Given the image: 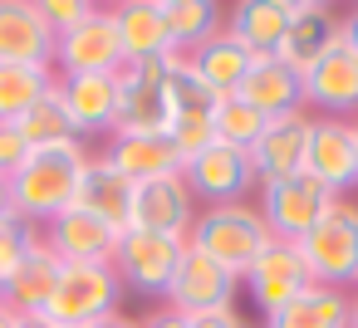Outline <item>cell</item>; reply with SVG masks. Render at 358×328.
<instances>
[{
    "label": "cell",
    "instance_id": "obj_1",
    "mask_svg": "<svg viewBox=\"0 0 358 328\" xmlns=\"http://www.w3.org/2000/svg\"><path fill=\"white\" fill-rule=\"evenodd\" d=\"M89 142H64V147H45L30 152L25 167L10 177V196H15V216L30 225H50L64 211L79 206V177L89 167Z\"/></svg>",
    "mask_w": 358,
    "mask_h": 328
},
{
    "label": "cell",
    "instance_id": "obj_2",
    "mask_svg": "<svg viewBox=\"0 0 358 328\" xmlns=\"http://www.w3.org/2000/svg\"><path fill=\"white\" fill-rule=\"evenodd\" d=\"M275 235L265 230L255 201H231V206H201L192 230H187V245L201 250L206 260H216L221 269H231L236 279L255 264V255L270 245Z\"/></svg>",
    "mask_w": 358,
    "mask_h": 328
},
{
    "label": "cell",
    "instance_id": "obj_3",
    "mask_svg": "<svg viewBox=\"0 0 358 328\" xmlns=\"http://www.w3.org/2000/svg\"><path fill=\"white\" fill-rule=\"evenodd\" d=\"M123 294L128 289L113 274V264H64L59 284L45 304V318L55 328H94L123 308Z\"/></svg>",
    "mask_w": 358,
    "mask_h": 328
},
{
    "label": "cell",
    "instance_id": "obj_4",
    "mask_svg": "<svg viewBox=\"0 0 358 328\" xmlns=\"http://www.w3.org/2000/svg\"><path fill=\"white\" fill-rule=\"evenodd\" d=\"M294 245H299L314 284H334V289L358 284V201L334 196V206L319 216V225Z\"/></svg>",
    "mask_w": 358,
    "mask_h": 328
},
{
    "label": "cell",
    "instance_id": "obj_5",
    "mask_svg": "<svg viewBox=\"0 0 358 328\" xmlns=\"http://www.w3.org/2000/svg\"><path fill=\"white\" fill-rule=\"evenodd\" d=\"M329 206H334V191L309 172H294V177L255 186V211H260V221H265V230L275 240H304Z\"/></svg>",
    "mask_w": 358,
    "mask_h": 328
},
{
    "label": "cell",
    "instance_id": "obj_6",
    "mask_svg": "<svg viewBox=\"0 0 358 328\" xmlns=\"http://www.w3.org/2000/svg\"><path fill=\"white\" fill-rule=\"evenodd\" d=\"M167 59H143L118 69V128L113 133H167L172 128V98H167Z\"/></svg>",
    "mask_w": 358,
    "mask_h": 328
},
{
    "label": "cell",
    "instance_id": "obj_7",
    "mask_svg": "<svg viewBox=\"0 0 358 328\" xmlns=\"http://www.w3.org/2000/svg\"><path fill=\"white\" fill-rule=\"evenodd\" d=\"M118 69H123V45H118L113 6H94L89 20H79L69 35L55 40V74H118Z\"/></svg>",
    "mask_w": 358,
    "mask_h": 328
},
{
    "label": "cell",
    "instance_id": "obj_8",
    "mask_svg": "<svg viewBox=\"0 0 358 328\" xmlns=\"http://www.w3.org/2000/svg\"><path fill=\"white\" fill-rule=\"evenodd\" d=\"M182 181L196 196V206H231V201H250V191L260 186L250 172V157L236 147L211 142L206 152L182 162Z\"/></svg>",
    "mask_w": 358,
    "mask_h": 328
},
{
    "label": "cell",
    "instance_id": "obj_9",
    "mask_svg": "<svg viewBox=\"0 0 358 328\" xmlns=\"http://www.w3.org/2000/svg\"><path fill=\"white\" fill-rule=\"evenodd\" d=\"M236 294H241V279L231 269H221L216 260H206L201 250L187 245L162 299H167V308L196 318V313H211V308H236Z\"/></svg>",
    "mask_w": 358,
    "mask_h": 328
},
{
    "label": "cell",
    "instance_id": "obj_10",
    "mask_svg": "<svg viewBox=\"0 0 358 328\" xmlns=\"http://www.w3.org/2000/svg\"><path fill=\"white\" fill-rule=\"evenodd\" d=\"M187 240L177 235H148V230H123L118 235V255H113V274L123 279V289H143V294H167L177 260H182Z\"/></svg>",
    "mask_w": 358,
    "mask_h": 328
},
{
    "label": "cell",
    "instance_id": "obj_11",
    "mask_svg": "<svg viewBox=\"0 0 358 328\" xmlns=\"http://www.w3.org/2000/svg\"><path fill=\"white\" fill-rule=\"evenodd\" d=\"M241 284H245L250 304H255L260 318H265V313H275L280 304H289L294 294H304V289L314 284V274H309V264H304V255H299L294 240H270V245L255 255V264L241 274Z\"/></svg>",
    "mask_w": 358,
    "mask_h": 328
},
{
    "label": "cell",
    "instance_id": "obj_12",
    "mask_svg": "<svg viewBox=\"0 0 358 328\" xmlns=\"http://www.w3.org/2000/svg\"><path fill=\"white\" fill-rule=\"evenodd\" d=\"M55 89L64 98V113L79 133V142L94 147V137H113L118 128V74H55Z\"/></svg>",
    "mask_w": 358,
    "mask_h": 328
},
{
    "label": "cell",
    "instance_id": "obj_13",
    "mask_svg": "<svg viewBox=\"0 0 358 328\" xmlns=\"http://www.w3.org/2000/svg\"><path fill=\"white\" fill-rule=\"evenodd\" d=\"M338 15L343 10H334L329 0H289V25L275 59L289 64L294 74H309L329 50H338Z\"/></svg>",
    "mask_w": 358,
    "mask_h": 328
},
{
    "label": "cell",
    "instance_id": "obj_14",
    "mask_svg": "<svg viewBox=\"0 0 358 328\" xmlns=\"http://www.w3.org/2000/svg\"><path fill=\"white\" fill-rule=\"evenodd\" d=\"M196 211H201V206H196V196L187 191L182 172H172V177H152V181H138V186H133V221H128V230L177 235V240H187Z\"/></svg>",
    "mask_w": 358,
    "mask_h": 328
},
{
    "label": "cell",
    "instance_id": "obj_15",
    "mask_svg": "<svg viewBox=\"0 0 358 328\" xmlns=\"http://www.w3.org/2000/svg\"><path fill=\"white\" fill-rule=\"evenodd\" d=\"M309 133H314V113H285V118H270L265 133L255 137V147L245 152L250 157V172L255 181H280V177H294L304 172V157H309Z\"/></svg>",
    "mask_w": 358,
    "mask_h": 328
},
{
    "label": "cell",
    "instance_id": "obj_16",
    "mask_svg": "<svg viewBox=\"0 0 358 328\" xmlns=\"http://www.w3.org/2000/svg\"><path fill=\"white\" fill-rule=\"evenodd\" d=\"M299 84H304V113L338 118V123L358 118V59L343 45L329 50L309 74H299Z\"/></svg>",
    "mask_w": 358,
    "mask_h": 328
},
{
    "label": "cell",
    "instance_id": "obj_17",
    "mask_svg": "<svg viewBox=\"0 0 358 328\" xmlns=\"http://www.w3.org/2000/svg\"><path fill=\"white\" fill-rule=\"evenodd\" d=\"M304 172L319 177L334 196H353V191H358V137H353V123L314 118Z\"/></svg>",
    "mask_w": 358,
    "mask_h": 328
},
{
    "label": "cell",
    "instance_id": "obj_18",
    "mask_svg": "<svg viewBox=\"0 0 358 328\" xmlns=\"http://www.w3.org/2000/svg\"><path fill=\"white\" fill-rule=\"evenodd\" d=\"M0 64L55 69V35L35 0H0Z\"/></svg>",
    "mask_w": 358,
    "mask_h": 328
},
{
    "label": "cell",
    "instance_id": "obj_19",
    "mask_svg": "<svg viewBox=\"0 0 358 328\" xmlns=\"http://www.w3.org/2000/svg\"><path fill=\"white\" fill-rule=\"evenodd\" d=\"M45 235H50V250L59 255V264H113L123 230H113L99 216H89L84 206H74L59 221H50Z\"/></svg>",
    "mask_w": 358,
    "mask_h": 328
},
{
    "label": "cell",
    "instance_id": "obj_20",
    "mask_svg": "<svg viewBox=\"0 0 358 328\" xmlns=\"http://www.w3.org/2000/svg\"><path fill=\"white\" fill-rule=\"evenodd\" d=\"M260 118H285V113H299L304 108V84L289 64H280L275 54H255L241 89H236Z\"/></svg>",
    "mask_w": 358,
    "mask_h": 328
},
{
    "label": "cell",
    "instance_id": "obj_21",
    "mask_svg": "<svg viewBox=\"0 0 358 328\" xmlns=\"http://www.w3.org/2000/svg\"><path fill=\"white\" fill-rule=\"evenodd\" d=\"M118 20V45H123V64H143V59H167L182 54L167 35L162 20V0H128V6H113Z\"/></svg>",
    "mask_w": 358,
    "mask_h": 328
},
{
    "label": "cell",
    "instance_id": "obj_22",
    "mask_svg": "<svg viewBox=\"0 0 358 328\" xmlns=\"http://www.w3.org/2000/svg\"><path fill=\"white\" fill-rule=\"evenodd\" d=\"M79 206L89 216H99L103 225L128 230V221H133V181L103 152H89V167L79 177Z\"/></svg>",
    "mask_w": 358,
    "mask_h": 328
},
{
    "label": "cell",
    "instance_id": "obj_23",
    "mask_svg": "<svg viewBox=\"0 0 358 328\" xmlns=\"http://www.w3.org/2000/svg\"><path fill=\"white\" fill-rule=\"evenodd\" d=\"M59 255L50 250V235L40 230L35 235V245L25 250V260L6 274V304L15 308V313H45V304H50V294H55V284H59Z\"/></svg>",
    "mask_w": 358,
    "mask_h": 328
},
{
    "label": "cell",
    "instance_id": "obj_24",
    "mask_svg": "<svg viewBox=\"0 0 358 328\" xmlns=\"http://www.w3.org/2000/svg\"><path fill=\"white\" fill-rule=\"evenodd\" d=\"M103 157L138 186V181H152V177H172L182 172V157L172 152L167 133H113L103 142Z\"/></svg>",
    "mask_w": 358,
    "mask_h": 328
},
{
    "label": "cell",
    "instance_id": "obj_25",
    "mask_svg": "<svg viewBox=\"0 0 358 328\" xmlns=\"http://www.w3.org/2000/svg\"><path fill=\"white\" fill-rule=\"evenodd\" d=\"M353 318V294L334 284H309L275 313H265V328H348Z\"/></svg>",
    "mask_w": 358,
    "mask_h": 328
},
{
    "label": "cell",
    "instance_id": "obj_26",
    "mask_svg": "<svg viewBox=\"0 0 358 328\" xmlns=\"http://www.w3.org/2000/svg\"><path fill=\"white\" fill-rule=\"evenodd\" d=\"M182 59H187V69H192V74L216 94V98H221V94H236V89H241V79H245V69H250V59H255V54H250L231 30H216L206 45L187 50Z\"/></svg>",
    "mask_w": 358,
    "mask_h": 328
},
{
    "label": "cell",
    "instance_id": "obj_27",
    "mask_svg": "<svg viewBox=\"0 0 358 328\" xmlns=\"http://www.w3.org/2000/svg\"><path fill=\"white\" fill-rule=\"evenodd\" d=\"M289 25V0H241L226 15V30L250 50V54H275Z\"/></svg>",
    "mask_w": 358,
    "mask_h": 328
},
{
    "label": "cell",
    "instance_id": "obj_28",
    "mask_svg": "<svg viewBox=\"0 0 358 328\" xmlns=\"http://www.w3.org/2000/svg\"><path fill=\"white\" fill-rule=\"evenodd\" d=\"M15 128H20V137H25V147H30V152L79 142V133H74V123H69L64 98H59V89H55V84H50V94H45V98H35V103L15 118Z\"/></svg>",
    "mask_w": 358,
    "mask_h": 328
},
{
    "label": "cell",
    "instance_id": "obj_29",
    "mask_svg": "<svg viewBox=\"0 0 358 328\" xmlns=\"http://www.w3.org/2000/svg\"><path fill=\"white\" fill-rule=\"evenodd\" d=\"M162 20H167V35L182 54L206 45L216 30H226V15L216 0H162Z\"/></svg>",
    "mask_w": 358,
    "mask_h": 328
},
{
    "label": "cell",
    "instance_id": "obj_30",
    "mask_svg": "<svg viewBox=\"0 0 358 328\" xmlns=\"http://www.w3.org/2000/svg\"><path fill=\"white\" fill-rule=\"evenodd\" d=\"M265 123H270V118H260L241 94H221V98L211 103V137H216L221 147L250 152V147H255V137L265 133Z\"/></svg>",
    "mask_w": 358,
    "mask_h": 328
},
{
    "label": "cell",
    "instance_id": "obj_31",
    "mask_svg": "<svg viewBox=\"0 0 358 328\" xmlns=\"http://www.w3.org/2000/svg\"><path fill=\"white\" fill-rule=\"evenodd\" d=\"M55 84V69H30V64H0V123H15L35 98H45Z\"/></svg>",
    "mask_w": 358,
    "mask_h": 328
},
{
    "label": "cell",
    "instance_id": "obj_32",
    "mask_svg": "<svg viewBox=\"0 0 358 328\" xmlns=\"http://www.w3.org/2000/svg\"><path fill=\"white\" fill-rule=\"evenodd\" d=\"M40 230H45V225H30V221H20V216H6V221H0V279H6V274L25 260V250L35 245Z\"/></svg>",
    "mask_w": 358,
    "mask_h": 328
},
{
    "label": "cell",
    "instance_id": "obj_33",
    "mask_svg": "<svg viewBox=\"0 0 358 328\" xmlns=\"http://www.w3.org/2000/svg\"><path fill=\"white\" fill-rule=\"evenodd\" d=\"M89 0H45L40 6V15H45V25H50V35L59 40V35H69L79 20H89Z\"/></svg>",
    "mask_w": 358,
    "mask_h": 328
},
{
    "label": "cell",
    "instance_id": "obj_34",
    "mask_svg": "<svg viewBox=\"0 0 358 328\" xmlns=\"http://www.w3.org/2000/svg\"><path fill=\"white\" fill-rule=\"evenodd\" d=\"M25 157H30V147H25L20 128L15 123H0V177H15L25 167Z\"/></svg>",
    "mask_w": 358,
    "mask_h": 328
},
{
    "label": "cell",
    "instance_id": "obj_35",
    "mask_svg": "<svg viewBox=\"0 0 358 328\" xmlns=\"http://www.w3.org/2000/svg\"><path fill=\"white\" fill-rule=\"evenodd\" d=\"M192 328H245L241 308H211V313H196Z\"/></svg>",
    "mask_w": 358,
    "mask_h": 328
},
{
    "label": "cell",
    "instance_id": "obj_36",
    "mask_svg": "<svg viewBox=\"0 0 358 328\" xmlns=\"http://www.w3.org/2000/svg\"><path fill=\"white\" fill-rule=\"evenodd\" d=\"M338 45H343V50H348V54L358 59V6L338 15Z\"/></svg>",
    "mask_w": 358,
    "mask_h": 328
},
{
    "label": "cell",
    "instance_id": "obj_37",
    "mask_svg": "<svg viewBox=\"0 0 358 328\" xmlns=\"http://www.w3.org/2000/svg\"><path fill=\"white\" fill-rule=\"evenodd\" d=\"M143 328H192V318H187V313H177V308H157V313H148V318H143Z\"/></svg>",
    "mask_w": 358,
    "mask_h": 328
},
{
    "label": "cell",
    "instance_id": "obj_38",
    "mask_svg": "<svg viewBox=\"0 0 358 328\" xmlns=\"http://www.w3.org/2000/svg\"><path fill=\"white\" fill-rule=\"evenodd\" d=\"M94 328H143V318H133V313H123V308H118V313H108V318H103V323H94Z\"/></svg>",
    "mask_w": 358,
    "mask_h": 328
},
{
    "label": "cell",
    "instance_id": "obj_39",
    "mask_svg": "<svg viewBox=\"0 0 358 328\" xmlns=\"http://www.w3.org/2000/svg\"><path fill=\"white\" fill-rule=\"evenodd\" d=\"M15 216V196H10V177H0V221Z\"/></svg>",
    "mask_w": 358,
    "mask_h": 328
},
{
    "label": "cell",
    "instance_id": "obj_40",
    "mask_svg": "<svg viewBox=\"0 0 358 328\" xmlns=\"http://www.w3.org/2000/svg\"><path fill=\"white\" fill-rule=\"evenodd\" d=\"M15 328H55V323H50L45 313H20V318H15Z\"/></svg>",
    "mask_w": 358,
    "mask_h": 328
},
{
    "label": "cell",
    "instance_id": "obj_41",
    "mask_svg": "<svg viewBox=\"0 0 358 328\" xmlns=\"http://www.w3.org/2000/svg\"><path fill=\"white\" fill-rule=\"evenodd\" d=\"M15 318H20V313H15L10 304H0V328H15Z\"/></svg>",
    "mask_w": 358,
    "mask_h": 328
},
{
    "label": "cell",
    "instance_id": "obj_42",
    "mask_svg": "<svg viewBox=\"0 0 358 328\" xmlns=\"http://www.w3.org/2000/svg\"><path fill=\"white\" fill-rule=\"evenodd\" d=\"M348 328H358V294H353V318H348Z\"/></svg>",
    "mask_w": 358,
    "mask_h": 328
},
{
    "label": "cell",
    "instance_id": "obj_43",
    "mask_svg": "<svg viewBox=\"0 0 358 328\" xmlns=\"http://www.w3.org/2000/svg\"><path fill=\"white\" fill-rule=\"evenodd\" d=\"M0 304H6V279H0Z\"/></svg>",
    "mask_w": 358,
    "mask_h": 328
},
{
    "label": "cell",
    "instance_id": "obj_44",
    "mask_svg": "<svg viewBox=\"0 0 358 328\" xmlns=\"http://www.w3.org/2000/svg\"><path fill=\"white\" fill-rule=\"evenodd\" d=\"M353 137H358V118H353Z\"/></svg>",
    "mask_w": 358,
    "mask_h": 328
},
{
    "label": "cell",
    "instance_id": "obj_45",
    "mask_svg": "<svg viewBox=\"0 0 358 328\" xmlns=\"http://www.w3.org/2000/svg\"><path fill=\"white\" fill-rule=\"evenodd\" d=\"M353 289H358V284H353Z\"/></svg>",
    "mask_w": 358,
    "mask_h": 328
}]
</instances>
